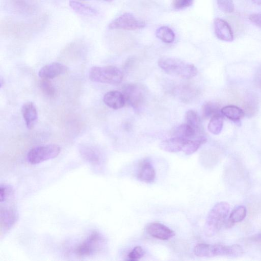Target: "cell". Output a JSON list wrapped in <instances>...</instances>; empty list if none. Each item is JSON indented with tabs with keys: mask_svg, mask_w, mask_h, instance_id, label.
<instances>
[{
	"mask_svg": "<svg viewBox=\"0 0 261 261\" xmlns=\"http://www.w3.org/2000/svg\"><path fill=\"white\" fill-rule=\"evenodd\" d=\"M219 9L226 13H231L234 11L233 0H217Z\"/></svg>",
	"mask_w": 261,
	"mask_h": 261,
	"instance_id": "obj_32",
	"label": "cell"
},
{
	"mask_svg": "<svg viewBox=\"0 0 261 261\" xmlns=\"http://www.w3.org/2000/svg\"><path fill=\"white\" fill-rule=\"evenodd\" d=\"M10 4L12 10L21 15H31L38 8L35 0H10Z\"/></svg>",
	"mask_w": 261,
	"mask_h": 261,
	"instance_id": "obj_14",
	"label": "cell"
},
{
	"mask_svg": "<svg viewBox=\"0 0 261 261\" xmlns=\"http://www.w3.org/2000/svg\"><path fill=\"white\" fill-rule=\"evenodd\" d=\"M185 121L186 123L198 132H201L200 119L195 111L192 110L187 111L185 114Z\"/></svg>",
	"mask_w": 261,
	"mask_h": 261,
	"instance_id": "obj_27",
	"label": "cell"
},
{
	"mask_svg": "<svg viewBox=\"0 0 261 261\" xmlns=\"http://www.w3.org/2000/svg\"><path fill=\"white\" fill-rule=\"evenodd\" d=\"M144 253L142 247L136 246L128 253L126 259L130 261L138 260L143 256Z\"/></svg>",
	"mask_w": 261,
	"mask_h": 261,
	"instance_id": "obj_30",
	"label": "cell"
},
{
	"mask_svg": "<svg viewBox=\"0 0 261 261\" xmlns=\"http://www.w3.org/2000/svg\"><path fill=\"white\" fill-rule=\"evenodd\" d=\"M171 133L173 137L187 139H195L203 135L186 123L174 127Z\"/></svg>",
	"mask_w": 261,
	"mask_h": 261,
	"instance_id": "obj_19",
	"label": "cell"
},
{
	"mask_svg": "<svg viewBox=\"0 0 261 261\" xmlns=\"http://www.w3.org/2000/svg\"><path fill=\"white\" fill-rule=\"evenodd\" d=\"M18 215L16 210L12 207L1 208L0 220L2 230L7 231L15 224Z\"/></svg>",
	"mask_w": 261,
	"mask_h": 261,
	"instance_id": "obj_16",
	"label": "cell"
},
{
	"mask_svg": "<svg viewBox=\"0 0 261 261\" xmlns=\"http://www.w3.org/2000/svg\"><path fill=\"white\" fill-rule=\"evenodd\" d=\"M253 3L257 5H261V0H252Z\"/></svg>",
	"mask_w": 261,
	"mask_h": 261,
	"instance_id": "obj_35",
	"label": "cell"
},
{
	"mask_svg": "<svg viewBox=\"0 0 261 261\" xmlns=\"http://www.w3.org/2000/svg\"><path fill=\"white\" fill-rule=\"evenodd\" d=\"M69 4L72 9L80 15L91 16L97 14L95 9L79 2L71 1Z\"/></svg>",
	"mask_w": 261,
	"mask_h": 261,
	"instance_id": "obj_23",
	"label": "cell"
},
{
	"mask_svg": "<svg viewBox=\"0 0 261 261\" xmlns=\"http://www.w3.org/2000/svg\"><path fill=\"white\" fill-rule=\"evenodd\" d=\"M247 210L246 207L243 205L236 206L229 213L228 220L225 226L227 227H230L234 224L239 223L246 217Z\"/></svg>",
	"mask_w": 261,
	"mask_h": 261,
	"instance_id": "obj_20",
	"label": "cell"
},
{
	"mask_svg": "<svg viewBox=\"0 0 261 261\" xmlns=\"http://www.w3.org/2000/svg\"><path fill=\"white\" fill-rule=\"evenodd\" d=\"M155 171L151 162L147 159L142 160L139 164L137 178L141 181L150 184L155 179Z\"/></svg>",
	"mask_w": 261,
	"mask_h": 261,
	"instance_id": "obj_12",
	"label": "cell"
},
{
	"mask_svg": "<svg viewBox=\"0 0 261 261\" xmlns=\"http://www.w3.org/2000/svg\"><path fill=\"white\" fill-rule=\"evenodd\" d=\"M103 1L108 2H111L113 1V0H103Z\"/></svg>",
	"mask_w": 261,
	"mask_h": 261,
	"instance_id": "obj_36",
	"label": "cell"
},
{
	"mask_svg": "<svg viewBox=\"0 0 261 261\" xmlns=\"http://www.w3.org/2000/svg\"><path fill=\"white\" fill-rule=\"evenodd\" d=\"M202 113L204 118H211L214 115L219 113V107L216 103L206 102L202 107Z\"/></svg>",
	"mask_w": 261,
	"mask_h": 261,
	"instance_id": "obj_28",
	"label": "cell"
},
{
	"mask_svg": "<svg viewBox=\"0 0 261 261\" xmlns=\"http://www.w3.org/2000/svg\"><path fill=\"white\" fill-rule=\"evenodd\" d=\"M89 77L94 82L117 85L122 82L123 74L114 66H93L89 70Z\"/></svg>",
	"mask_w": 261,
	"mask_h": 261,
	"instance_id": "obj_5",
	"label": "cell"
},
{
	"mask_svg": "<svg viewBox=\"0 0 261 261\" xmlns=\"http://www.w3.org/2000/svg\"><path fill=\"white\" fill-rule=\"evenodd\" d=\"M46 20L45 15L32 23L18 21L10 17H5L1 21L0 32L4 36H14L19 38H27L39 29Z\"/></svg>",
	"mask_w": 261,
	"mask_h": 261,
	"instance_id": "obj_1",
	"label": "cell"
},
{
	"mask_svg": "<svg viewBox=\"0 0 261 261\" xmlns=\"http://www.w3.org/2000/svg\"><path fill=\"white\" fill-rule=\"evenodd\" d=\"M81 153L89 162L98 163L100 161V154L98 150L91 147L85 146L81 148Z\"/></svg>",
	"mask_w": 261,
	"mask_h": 261,
	"instance_id": "obj_26",
	"label": "cell"
},
{
	"mask_svg": "<svg viewBox=\"0 0 261 261\" xmlns=\"http://www.w3.org/2000/svg\"><path fill=\"white\" fill-rule=\"evenodd\" d=\"M103 100L107 106L114 110L122 108L126 102L123 94L116 90L106 93L103 96Z\"/></svg>",
	"mask_w": 261,
	"mask_h": 261,
	"instance_id": "obj_17",
	"label": "cell"
},
{
	"mask_svg": "<svg viewBox=\"0 0 261 261\" xmlns=\"http://www.w3.org/2000/svg\"><path fill=\"white\" fill-rule=\"evenodd\" d=\"M144 21L138 19L133 14L126 12L113 20L109 24L110 29L136 30L145 27Z\"/></svg>",
	"mask_w": 261,
	"mask_h": 261,
	"instance_id": "obj_8",
	"label": "cell"
},
{
	"mask_svg": "<svg viewBox=\"0 0 261 261\" xmlns=\"http://www.w3.org/2000/svg\"><path fill=\"white\" fill-rule=\"evenodd\" d=\"M194 0H173L172 7L175 10H180L191 6Z\"/></svg>",
	"mask_w": 261,
	"mask_h": 261,
	"instance_id": "obj_33",
	"label": "cell"
},
{
	"mask_svg": "<svg viewBox=\"0 0 261 261\" xmlns=\"http://www.w3.org/2000/svg\"><path fill=\"white\" fill-rule=\"evenodd\" d=\"M249 20L256 26L261 29V13H253L249 15Z\"/></svg>",
	"mask_w": 261,
	"mask_h": 261,
	"instance_id": "obj_34",
	"label": "cell"
},
{
	"mask_svg": "<svg viewBox=\"0 0 261 261\" xmlns=\"http://www.w3.org/2000/svg\"><path fill=\"white\" fill-rule=\"evenodd\" d=\"M60 150V146L56 144L36 146L29 151L27 159L30 164H37L56 158Z\"/></svg>",
	"mask_w": 261,
	"mask_h": 261,
	"instance_id": "obj_7",
	"label": "cell"
},
{
	"mask_svg": "<svg viewBox=\"0 0 261 261\" xmlns=\"http://www.w3.org/2000/svg\"><path fill=\"white\" fill-rule=\"evenodd\" d=\"M230 212L229 204L224 201L216 203L208 212L204 227L208 237L216 234L226 224Z\"/></svg>",
	"mask_w": 261,
	"mask_h": 261,
	"instance_id": "obj_2",
	"label": "cell"
},
{
	"mask_svg": "<svg viewBox=\"0 0 261 261\" xmlns=\"http://www.w3.org/2000/svg\"><path fill=\"white\" fill-rule=\"evenodd\" d=\"M223 118L220 114L213 116L208 124L207 128L210 133L214 135L219 134L223 128Z\"/></svg>",
	"mask_w": 261,
	"mask_h": 261,
	"instance_id": "obj_25",
	"label": "cell"
},
{
	"mask_svg": "<svg viewBox=\"0 0 261 261\" xmlns=\"http://www.w3.org/2000/svg\"><path fill=\"white\" fill-rule=\"evenodd\" d=\"M221 112L224 116L233 121H239L245 116V112L242 109L233 105L223 107Z\"/></svg>",
	"mask_w": 261,
	"mask_h": 261,
	"instance_id": "obj_21",
	"label": "cell"
},
{
	"mask_svg": "<svg viewBox=\"0 0 261 261\" xmlns=\"http://www.w3.org/2000/svg\"><path fill=\"white\" fill-rule=\"evenodd\" d=\"M194 253L196 256L201 257L223 256L237 257L242 255L243 249L238 244L225 245L199 243L195 246Z\"/></svg>",
	"mask_w": 261,
	"mask_h": 261,
	"instance_id": "obj_4",
	"label": "cell"
},
{
	"mask_svg": "<svg viewBox=\"0 0 261 261\" xmlns=\"http://www.w3.org/2000/svg\"><path fill=\"white\" fill-rule=\"evenodd\" d=\"M206 140V138L204 135L195 139H187L182 151L186 155L192 154L204 144Z\"/></svg>",
	"mask_w": 261,
	"mask_h": 261,
	"instance_id": "obj_22",
	"label": "cell"
},
{
	"mask_svg": "<svg viewBox=\"0 0 261 261\" xmlns=\"http://www.w3.org/2000/svg\"><path fill=\"white\" fill-rule=\"evenodd\" d=\"M146 231L151 237L164 241L168 240L175 236L173 230L158 222L149 224L146 228Z\"/></svg>",
	"mask_w": 261,
	"mask_h": 261,
	"instance_id": "obj_10",
	"label": "cell"
},
{
	"mask_svg": "<svg viewBox=\"0 0 261 261\" xmlns=\"http://www.w3.org/2000/svg\"><path fill=\"white\" fill-rule=\"evenodd\" d=\"M214 28L217 37L222 41L231 42L233 34L229 24L224 20L216 18L214 21Z\"/></svg>",
	"mask_w": 261,
	"mask_h": 261,
	"instance_id": "obj_13",
	"label": "cell"
},
{
	"mask_svg": "<svg viewBox=\"0 0 261 261\" xmlns=\"http://www.w3.org/2000/svg\"><path fill=\"white\" fill-rule=\"evenodd\" d=\"M13 189L10 186L1 185L0 186V201L1 203L5 202L12 196Z\"/></svg>",
	"mask_w": 261,
	"mask_h": 261,
	"instance_id": "obj_31",
	"label": "cell"
},
{
	"mask_svg": "<svg viewBox=\"0 0 261 261\" xmlns=\"http://www.w3.org/2000/svg\"><path fill=\"white\" fill-rule=\"evenodd\" d=\"M40 86L42 91L47 96L54 97L56 95V89L49 79H42Z\"/></svg>",
	"mask_w": 261,
	"mask_h": 261,
	"instance_id": "obj_29",
	"label": "cell"
},
{
	"mask_svg": "<svg viewBox=\"0 0 261 261\" xmlns=\"http://www.w3.org/2000/svg\"><path fill=\"white\" fill-rule=\"evenodd\" d=\"M106 245L104 237L97 231H93L75 249V253L80 256H89L100 252Z\"/></svg>",
	"mask_w": 261,
	"mask_h": 261,
	"instance_id": "obj_6",
	"label": "cell"
},
{
	"mask_svg": "<svg viewBox=\"0 0 261 261\" xmlns=\"http://www.w3.org/2000/svg\"><path fill=\"white\" fill-rule=\"evenodd\" d=\"M187 139L173 137L162 141L159 146L161 149L168 152H178L184 148Z\"/></svg>",
	"mask_w": 261,
	"mask_h": 261,
	"instance_id": "obj_18",
	"label": "cell"
},
{
	"mask_svg": "<svg viewBox=\"0 0 261 261\" xmlns=\"http://www.w3.org/2000/svg\"><path fill=\"white\" fill-rule=\"evenodd\" d=\"M158 65L167 74L184 79H190L197 74V69L193 64L175 58H161Z\"/></svg>",
	"mask_w": 261,
	"mask_h": 261,
	"instance_id": "obj_3",
	"label": "cell"
},
{
	"mask_svg": "<svg viewBox=\"0 0 261 261\" xmlns=\"http://www.w3.org/2000/svg\"><path fill=\"white\" fill-rule=\"evenodd\" d=\"M156 37L163 42L171 43L175 39V35L173 30L167 26L159 28L155 32Z\"/></svg>",
	"mask_w": 261,
	"mask_h": 261,
	"instance_id": "obj_24",
	"label": "cell"
},
{
	"mask_svg": "<svg viewBox=\"0 0 261 261\" xmlns=\"http://www.w3.org/2000/svg\"><path fill=\"white\" fill-rule=\"evenodd\" d=\"M21 113L28 128L32 129L38 119L36 107L32 101H27L21 107Z\"/></svg>",
	"mask_w": 261,
	"mask_h": 261,
	"instance_id": "obj_15",
	"label": "cell"
},
{
	"mask_svg": "<svg viewBox=\"0 0 261 261\" xmlns=\"http://www.w3.org/2000/svg\"><path fill=\"white\" fill-rule=\"evenodd\" d=\"M126 102L134 109L140 108L145 101L143 90L138 85L128 84L123 88V93Z\"/></svg>",
	"mask_w": 261,
	"mask_h": 261,
	"instance_id": "obj_9",
	"label": "cell"
},
{
	"mask_svg": "<svg viewBox=\"0 0 261 261\" xmlns=\"http://www.w3.org/2000/svg\"><path fill=\"white\" fill-rule=\"evenodd\" d=\"M67 66L58 62H53L42 67L39 71L38 75L42 79H51L66 73Z\"/></svg>",
	"mask_w": 261,
	"mask_h": 261,
	"instance_id": "obj_11",
	"label": "cell"
}]
</instances>
